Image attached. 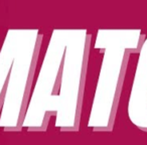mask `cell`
<instances>
[{
	"label": "cell",
	"instance_id": "6da1fadb",
	"mask_svg": "<svg viewBox=\"0 0 147 145\" xmlns=\"http://www.w3.org/2000/svg\"><path fill=\"white\" fill-rule=\"evenodd\" d=\"M92 37L83 28L53 30L30 104L31 128L45 130L55 118L63 132L80 129Z\"/></svg>",
	"mask_w": 147,
	"mask_h": 145
},
{
	"label": "cell",
	"instance_id": "7a4b0ae2",
	"mask_svg": "<svg viewBox=\"0 0 147 145\" xmlns=\"http://www.w3.org/2000/svg\"><path fill=\"white\" fill-rule=\"evenodd\" d=\"M145 36L141 29L135 28L97 30L94 49L103 57L88 118V128L91 130H113L129 59L139 53Z\"/></svg>",
	"mask_w": 147,
	"mask_h": 145
},
{
	"label": "cell",
	"instance_id": "3957f363",
	"mask_svg": "<svg viewBox=\"0 0 147 145\" xmlns=\"http://www.w3.org/2000/svg\"><path fill=\"white\" fill-rule=\"evenodd\" d=\"M127 115L136 128L147 132V35L138 53L127 103Z\"/></svg>",
	"mask_w": 147,
	"mask_h": 145
}]
</instances>
